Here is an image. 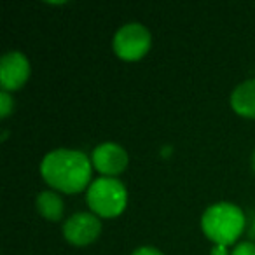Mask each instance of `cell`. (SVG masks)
<instances>
[{"instance_id": "12", "label": "cell", "mask_w": 255, "mask_h": 255, "mask_svg": "<svg viewBox=\"0 0 255 255\" xmlns=\"http://www.w3.org/2000/svg\"><path fill=\"white\" fill-rule=\"evenodd\" d=\"M131 255H164V254L154 247H140L136 250H133Z\"/></svg>"}, {"instance_id": "4", "label": "cell", "mask_w": 255, "mask_h": 255, "mask_svg": "<svg viewBox=\"0 0 255 255\" xmlns=\"http://www.w3.org/2000/svg\"><path fill=\"white\" fill-rule=\"evenodd\" d=\"M150 32L142 23H126L114 35V51L123 60H138L149 51Z\"/></svg>"}, {"instance_id": "14", "label": "cell", "mask_w": 255, "mask_h": 255, "mask_svg": "<svg viewBox=\"0 0 255 255\" xmlns=\"http://www.w3.org/2000/svg\"><path fill=\"white\" fill-rule=\"evenodd\" d=\"M250 236L255 238V219H254V224H252V229H250Z\"/></svg>"}, {"instance_id": "6", "label": "cell", "mask_w": 255, "mask_h": 255, "mask_svg": "<svg viewBox=\"0 0 255 255\" xmlns=\"http://www.w3.org/2000/svg\"><path fill=\"white\" fill-rule=\"evenodd\" d=\"M30 75L28 58L19 51H9L0 60V84L4 91L21 88Z\"/></svg>"}, {"instance_id": "7", "label": "cell", "mask_w": 255, "mask_h": 255, "mask_svg": "<svg viewBox=\"0 0 255 255\" xmlns=\"http://www.w3.org/2000/svg\"><path fill=\"white\" fill-rule=\"evenodd\" d=\"M91 161L98 171H102L107 177L121 173L128 164V152L114 142H105L95 147L91 154Z\"/></svg>"}, {"instance_id": "3", "label": "cell", "mask_w": 255, "mask_h": 255, "mask_svg": "<svg viewBox=\"0 0 255 255\" xmlns=\"http://www.w3.org/2000/svg\"><path fill=\"white\" fill-rule=\"evenodd\" d=\"M89 208L102 217H116L124 210L128 201L126 187L114 177H100L88 187Z\"/></svg>"}, {"instance_id": "9", "label": "cell", "mask_w": 255, "mask_h": 255, "mask_svg": "<svg viewBox=\"0 0 255 255\" xmlns=\"http://www.w3.org/2000/svg\"><path fill=\"white\" fill-rule=\"evenodd\" d=\"M37 208L46 219L58 220L63 215V199L54 191H42L37 196Z\"/></svg>"}, {"instance_id": "11", "label": "cell", "mask_w": 255, "mask_h": 255, "mask_svg": "<svg viewBox=\"0 0 255 255\" xmlns=\"http://www.w3.org/2000/svg\"><path fill=\"white\" fill-rule=\"evenodd\" d=\"M231 255H255V243L254 241H241L234 247Z\"/></svg>"}, {"instance_id": "1", "label": "cell", "mask_w": 255, "mask_h": 255, "mask_svg": "<svg viewBox=\"0 0 255 255\" xmlns=\"http://www.w3.org/2000/svg\"><path fill=\"white\" fill-rule=\"evenodd\" d=\"M40 173L58 191L79 192L91 178V161L81 150L56 149L44 156Z\"/></svg>"}, {"instance_id": "10", "label": "cell", "mask_w": 255, "mask_h": 255, "mask_svg": "<svg viewBox=\"0 0 255 255\" xmlns=\"http://www.w3.org/2000/svg\"><path fill=\"white\" fill-rule=\"evenodd\" d=\"M11 109H12V98L9 96L7 91H0V117L4 119L11 114Z\"/></svg>"}, {"instance_id": "13", "label": "cell", "mask_w": 255, "mask_h": 255, "mask_svg": "<svg viewBox=\"0 0 255 255\" xmlns=\"http://www.w3.org/2000/svg\"><path fill=\"white\" fill-rule=\"evenodd\" d=\"M212 255H227V248L226 245H215L212 250Z\"/></svg>"}, {"instance_id": "2", "label": "cell", "mask_w": 255, "mask_h": 255, "mask_svg": "<svg viewBox=\"0 0 255 255\" xmlns=\"http://www.w3.org/2000/svg\"><path fill=\"white\" fill-rule=\"evenodd\" d=\"M201 227L215 245H229L243 231L245 215L240 206L229 201H220L205 210Z\"/></svg>"}, {"instance_id": "15", "label": "cell", "mask_w": 255, "mask_h": 255, "mask_svg": "<svg viewBox=\"0 0 255 255\" xmlns=\"http://www.w3.org/2000/svg\"><path fill=\"white\" fill-rule=\"evenodd\" d=\"M252 163H254V170H255V154H254V159H252Z\"/></svg>"}, {"instance_id": "5", "label": "cell", "mask_w": 255, "mask_h": 255, "mask_svg": "<svg viewBox=\"0 0 255 255\" xmlns=\"http://www.w3.org/2000/svg\"><path fill=\"white\" fill-rule=\"evenodd\" d=\"M102 222L96 215L88 212H77L63 224V234L74 245H88L98 238Z\"/></svg>"}, {"instance_id": "8", "label": "cell", "mask_w": 255, "mask_h": 255, "mask_svg": "<svg viewBox=\"0 0 255 255\" xmlns=\"http://www.w3.org/2000/svg\"><path fill=\"white\" fill-rule=\"evenodd\" d=\"M231 105L240 116L255 117V77L234 88L231 95Z\"/></svg>"}]
</instances>
